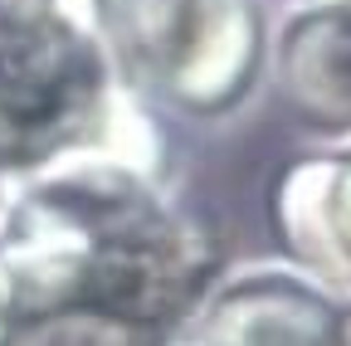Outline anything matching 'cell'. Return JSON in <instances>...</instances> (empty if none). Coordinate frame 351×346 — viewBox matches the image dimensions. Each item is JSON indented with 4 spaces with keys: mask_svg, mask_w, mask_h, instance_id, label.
I'll list each match as a JSON object with an SVG mask.
<instances>
[{
    "mask_svg": "<svg viewBox=\"0 0 351 346\" xmlns=\"http://www.w3.org/2000/svg\"><path fill=\"white\" fill-rule=\"evenodd\" d=\"M0 269L20 322L93 308L176 327L225 264L215 230L161 186L156 161L103 142L5 186Z\"/></svg>",
    "mask_w": 351,
    "mask_h": 346,
    "instance_id": "1",
    "label": "cell"
},
{
    "mask_svg": "<svg viewBox=\"0 0 351 346\" xmlns=\"http://www.w3.org/2000/svg\"><path fill=\"white\" fill-rule=\"evenodd\" d=\"M88 34L117 88L176 117L234 112L263 73V15L254 0H83Z\"/></svg>",
    "mask_w": 351,
    "mask_h": 346,
    "instance_id": "2",
    "label": "cell"
},
{
    "mask_svg": "<svg viewBox=\"0 0 351 346\" xmlns=\"http://www.w3.org/2000/svg\"><path fill=\"white\" fill-rule=\"evenodd\" d=\"M117 78L69 5L0 15V186L117 142Z\"/></svg>",
    "mask_w": 351,
    "mask_h": 346,
    "instance_id": "3",
    "label": "cell"
},
{
    "mask_svg": "<svg viewBox=\"0 0 351 346\" xmlns=\"http://www.w3.org/2000/svg\"><path fill=\"white\" fill-rule=\"evenodd\" d=\"M166 346H351L346 302L283 264L219 269Z\"/></svg>",
    "mask_w": 351,
    "mask_h": 346,
    "instance_id": "4",
    "label": "cell"
},
{
    "mask_svg": "<svg viewBox=\"0 0 351 346\" xmlns=\"http://www.w3.org/2000/svg\"><path fill=\"white\" fill-rule=\"evenodd\" d=\"M269 220L298 273L351 308V137L293 156L269 190Z\"/></svg>",
    "mask_w": 351,
    "mask_h": 346,
    "instance_id": "5",
    "label": "cell"
},
{
    "mask_svg": "<svg viewBox=\"0 0 351 346\" xmlns=\"http://www.w3.org/2000/svg\"><path fill=\"white\" fill-rule=\"evenodd\" d=\"M278 98L298 122L351 137V0H313L288 15L269 45Z\"/></svg>",
    "mask_w": 351,
    "mask_h": 346,
    "instance_id": "6",
    "label": "cell"
},
{
    "mask_svg": "<svg viewBox=\"0 0 351 346\" xmlns=\"http://www.w3.org/2000/svg\"><path fill=\"white\" fill-rule=\"evenodd\" d=\"M166 336L171 327L132 322L93 308H59V312L25 317L5 346H166Z\"/></svg>",
    "mask_w": 351,
    "mask_h": 346,
    "instance_id": "7",
    "label": "cell"
},
{
    "mask_svg": "<svg viewBox=\"0 0 351 346\" xmlns=\"http://www.w3.org/2000/svg\"><path fill=\"white\" fill-rule=\"evenodd\" d=\"M20 327V317H15V302H10V283H5V269H0V346L10 341V332Z\"/></svg>",
    "mask_w": 351,
    "mask_h": 346,
    "instance_id": "8",
    "label": "cell"
},
{
    "mask_svg": "<svg viewBox=\"0 0 351 346\" xmlns=\"http://www.w3.org/2000/svg\"><path fill=\"white\" fill-rule=\"evenodd\" d=\"M346 317H351V308H346Z\"/></svg>",
    "mask_w": 351,
    "mask_h": 346,
    "instance_id": "9",
    "label": "cell"
}]
</instances>
